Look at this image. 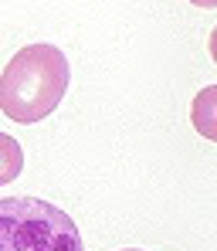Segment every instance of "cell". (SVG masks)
Segmentation results:
<instances>
[{
	"label": "cell",
	"mask_w": 217,
	"mask_h": 251,
	"mask_svg": "<svg viewBox=\"0 0 217 251\" xmlns=\"http://www.w3.org/2000/svg\"><path fill=\"white\" fill-rule=\"evenodd\" d=\"M68 82L72 68L61 48L27 44L0 72V109L14 123L34 126L61 105Z\"/></svg>",
	"instance_id": "cell-1"
},
{
	"label": "cell",
	"mask_w": 217,
	"mask_h": 251,
	"mask_svg": "<svg viewBox=\"0 0 217 251\" xmlns=\"http://www.w3.org/2000/svg\"><path fill=\"white\" fill-rule=\"evenodd\" d=\"M0 251H85L78 224L41 197L0 201Z\"/></svg>",
	"instance_id": "cell-2"
},
{
	"label": "cell",
	"mask_w": 217,
	"mask_h": 251,
	"mask_svg": "<svg viewBox=\"0 0 217 251\" xmlns=\"http://www.w3.org/2000/svg\"><path fill=\"white\" fill-rule=\"evenodd\" d=\"M190 116H193V126L200 129V136L217 139V85H207V88L193 99Z\"/></svg>",
	"instance_id": "cell-3"
},
{
	"label": "cell",
	"mask_w": 217,
	"mask_h": 251,
	"mask_svg": "<svg viewBox=\"0 0 217 251\" xmlns=\"http://www.w3.org/2000/svg\"><path fill=\"white\" fill-rule=\"evenodd\" d=\"M24 170V150L14 136L0 132V187L3 183H14Z\"/></svg>",
	"instance_id": "cell-4"
},
{
	"label": "cell",
	"mask_w": 217,
	"mask_h": 251,
	"mask_svg": "<svg viewBox=\"0 0 217 251\" xmlns=\"http://www.w3.org/2000/svg\"><path fill=\"white\" fill-rule=\"evenodd\" d=\"M190 3H197V7H217V0H190Z\"/></svg>",
	"instance_id": "cell-5"
},
{
	"label": "cell",
	"mask_w": 217,
	"mask_h": 251,
	"mask_svg": "<svg viewBox=\"0 0 217 251\" xmlns=\"http://www.w3.org/2000/svg\"><path fill=\"white\" fill-rule=\"evenodd\" d=\"M129 251H136V248H129Z\"/></svg>",
	"instance_id": "cell-6"
}]
</instances>
